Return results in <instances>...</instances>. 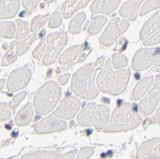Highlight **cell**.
I'll return each mask as SVG.
<instances>
[{"label": "cell", "mask_w": 160, "mask_h": 159, "mask_svg": "<svg viewBox=\"0 0 160 159\" xmlns=\"http://www.w3.org/2000/svg\"><path fill=\"white\" fill-rule=\"evenodd\" d=\"M104 60V57H102L94 64L85 65L74 74L72 89L75 94L86 99H94L98 94L95 86V75L97 71L102 68Z\"/></svg>", "instance_id": "6da1fadb"}, {"label": "cell", "mask_w": 160, "mask_h": 159, "mask_svg": "<svg viewBox=\"0 0 160 159\" xmlns=\"http://www.w3.org/2000/svg\"><path fill=\"white\" fill-rule=\"evenodd\" d=\"M130 75V71L129 70L113 71L112 68L110 59H109L104 68L98 76V87L104 93L118 95L125 91Z\"/></svg>", "instance_id": "7a4b0ae2"}, {"label": "cell", "mask_w": 160, "mask_h": 159, "mask_svg": "<svg viewBox=\"0 0 160 159\" xmlns=\"http://www.w3.org/2000/svg\"><path fill=\"white\" fill-rule=\"evenodd\" d=\"M142 118L128 102L118 105L112 114L110 123L104 129L106 132L132 130L138 126Z\"/></svg>", "instance_id": "3957f363"}, {"label": "cell", "mask_w": 160, "mask_h": 159, "mask_svg": "<svg viewBox=\"0 0 160 159\" xmlns=\"http://www.w3.org/2000/svg\"><path fill=\"white\" fill-rule=\"evenodd\" d=\"M61 95V89L58 83L51 81L47 82L38 92L34 99L37 113L46 114L57 104Z\"/></svg>", "instance_id": "277c9868"}, {"label": "cell", "mask_w": 160, "mask_h": 159, "mask_svg": "<svg viewBox=\"0 0 160 159\" xmlns=\"http://www.w3.org/2000/svg\"><path fill=\"white\" fill-rule=\"evenodd\" d=\"M109 118V109L106 106L90 103L83 109L78 116V124L82 126H94L100 131L104 127Z\"/></svg>", "instance_id": "5b68a950"}, {"label": "cell", "mask_w": 160, "mask_h": 159, "mask_svg": "<svg viewBox=\"0 0 160 159\" xmlns=\"http://www.w3.org/2000/svg\"><path fill=\"white\" fill-rule=\"evenodd\" d=\"M48 51L43 59V63L49 65L55 61L60 51L67 41L66 32H58L49 34L47 38Z\"/></svg>", "instance_id": "8992f818"}, {"label": "cell", "mask_w": 160, "mask_h": 159, "mask_svg": "<svg viewBox=\"0 0 160 159\" xmlns=\"http://www.w3.org/2000/svg\"><path fill=\"white\" fill-rule=\"evenodd\" d=\"M151 65L160 66V47L144 49L138 51L135 55L132 61L134 70L140 71Z\"/></svg>", "instance_id": "52a82bcc"}, {"label": "cell", "mask_w": 160, "mask_h": 159, "mask_svg": "<svg viewBox=\"0 0 160 159\" xmlns=\"http://www.w3.org/2000/svg\"><path fill=\"white\" fill-rule=\"evenodd\" d=\"M119 18H116L110 22L109 25L100 39L102 44L105 46H110L127 29L128 22L125 19L121 23H119Z\"/></svg>", "instance_id": "ba28073f"}, {"label": "cell", "mask_w": 160, "mask_h": 159, "mask_svg": "<svg viewBox=\"0 0 160 159\" xmlns=\"http://www.w3.org/2000/svg\"><path fill=\"white\" fill-rule=\"evenodd\" d=\"M160 75H158L152 89L139 104L140 111L144 116L152 113L160 102Z\"/></svg>", "instance_id": "9c48e42d"}, {"label": "cell", "mask_w": 160, "mask_h": 159, "mask_svg": "<svg viewBox=\"0 0 160 159\" xmlns=\"http://www.w3.org/2000/svg\"><path fill=\"white\" fill-rule=\"evenodd\" d=\"M31 77V71L27 67L19 68L12 72L8 79L7 89L10 92L25 87Z\"/></svg>", "instance_id": "30bf717a"}, {"label": "cell", "mask_w": 160, "mask_h": 159, "mask_svg": "<svg viewBox=\"0 0 160 159\" xmlns=\"http://www.w3.org/2000/svg\"><path fill=\"white\" fill-rule=\"evenodd\" d=\"M80 102L76 98L70 96H67L61 102L56 111L51 116L65 119L73 118L80 108Z\"/></svg>", "instance_id": "8fae6325"}, {"label": "cell", "mask_w": 160, "mask_h": 159, "mask_svg": "<svg viewBox=\"0 0 160 159\" xmlns=\"http://www.w3.org/2000/svg\"><path fill=\"white\" fill-rule=\"evenodd\" d=\"M160 145L159 137L143 142L137 152L136 159H160Z\"/></svg>", "instance_id": "7c38bea8"}, {"label": "cell", "mask_w": 160, "mask_h": 159, "mask_svg": "<svg viewBox=\"0 0 160 159\" xmlns=\"http://www.w3.org/2000/svg\"><path fill=\"white\" fill-rule=\"evenodd\" d=\"M89 49L87 43L76 46L66 51L59 58L61 64H72L74 62H81L87 58Z\"/></svg>", "instance_id": "4fadbf2b"}, {"label": "cell", "mask_w": 160, "mask_h": 159, "mask_svg": "<svg viewBox=\"0 0 160 159\" xmlns=\"http://www.w3.org/2000/svg\"><path fill=\"white\" fill-rule=\"evenodd\" d=\"M67 126L66 122L49 116L37 124L35 131L39 134L49 133L64 130Z\"/></svg>", "instance_id": "5bb4252c"}, {"label": "cell", "mask_w": 160, "mask_h": 159, "mask_svg": "<svg viewBox=\"0 0 160 159\" xmlns=\"http://www.w3.org/2000/svg\"><path fill=\"white\" fill-rule=\"evenodd\" d=\"M74 154L73 151L61 154L57 151L37 150L23 155L22 159H74Z\"/></svg>", "instance_id": "9a60e30c"}, {"label": "cell", "mask_w": 160, "mask_h": 159, "mask_svg": "<svg viewBox=\"0 0 160 159\" xmlns=\"http://www.w3.org/2000/svg\"><path fill=\"white\" fill-rule=\"evenodd\" d=\"M19 6V0H0V19L13 17Z\"/></svg>", "instance_id": "2e32d148"}, {"label": "cell", "mask_w": 160, "mask_h": 159, "mask_svg": "<svg viewBox=\"0 0 160 159\" xmlns=\"http://www.w3.org/2000/svg\"><path fill=\"white\" fill-rule=\"evenodd\" d=\"M121 0H94L91 6V11L95 13L110 14L118 6Z\"/></svg>", "instance_id": "e0dca14e"}, {"label": "cell", "mask_w": 160, "mask_h": 159, "mask_svg": "<svg viewBox=\"0 0 160 159\" xmlns=\"http://www.w3.org/2000/svg\"><path fill=\"white\" fill-rule=\"evenodd\" d=\"M143 0H131L126 3L121 8L120 14L131 20L134 19L138 15V8Z\"/></svg>", "instance_id": "ac0fdd59"}, {"label": "cell", "mask_w": 160, "mask_h": 159, "mask_svg": "<svg viewBox=\"0 0 160 159\" xmlns=\"http://www.w3.org/2000/svg\"><path fill=\"white\" fill-rule=\"evenodd\" d=\"M89 0H67L62 6V14L65 18L72 16L78 9L87 5Z\"/></svg>", "instance_id": "d6986e66"}, {"label": "cell", "mask_w": 160, "mask_h": 159, "mask_svg": "<svg viewBox=\"0 0 160 159\" xmlns=\"http://www.w3.org/2000/svg\"><path fill=\"white\" fill-rule=\"evenodd\" d=\"M160 28V12H157L145 23L143 29L141 31V39H144L149 36L157 29Z\"/></svg>", "instance_id": "ffe728a7"}, {"label": "cell", "mask_w": 160, "mask_h": 159, "mask_svg": "<svg viewBox=\"0 0 160 159\" xmlns=\"http://www.w3.org/2000/svg\"><path fill=\"white\" fill-rule=\"evenodd\" d=\"M153 81V76H149L140 81L134 88L131 96L132 100H138L149 89Z\"/></svg>", "instance_id": "44dd1931"}, {"label": "cell", "mask_w": 160, "mask_h": 159, "mask_svg": "<svg viewBox=\"0 0 160 159\" xmlns=\"http://www.w3.org/2000/svg\"><path fill=\"white\" fill-rule=\"evenodd\" d=\"M33 116V109L31 103L27 104L16 116V123L19 126H25L31 122Z\"/></svg>", "instance_id": "7402d4cb"}, {"label": "cell", "mask_w": 160, "mask_h": 159, "mask_svg": "<svg viewBox=\"0 0 160 159\" xmlns=\"http://www.w3.org/2000/svg\"><path fill=\"white\" fill-rule=\"evenodd\" d=\"M16 26L12 22L0 23V37L12 38L15 36Z\"/></svg>", "instance_id": "603a6c76"}, {"label": "cell", "mask_w": 160, "mask_h": 159, "mask_svg": "<svg viewBox=\"0 0 160 159\" xmlns=\"http://www.w3.org/2000/svg\"><path fill=\"white\" fill-rule=\"evenodd\" d=\"M37 36L36 32H34L32 35L28 36L21 42H17L16 46V52L18 56L22 55L28 49L31 45L34 42Z\"/></svg>", "instance_id": "cb8c5ba5"}, {"label": "cell", "mask_w": 160, "mask_h": 159, "mask_svg": "<svg viewBox=\"0 0 160 159\" xmlns=\"http://www.w3.org/2000/svg\"><path fill=\"white\" fill-rule=\"evenodd\" d=\"M16 41L12 42L10 44V46L8 47V51L4 55L2 60V65L7 66L13 63L16 60L18 55L16 52V46L17 44Z\"/></svg>", "instance_id": "d4e9b609"}, {"label": "cell", "mask_w": 160, "mask_h": 159, "mask_svg": "<svg viewBox=\"0 0 160 159\" xmlns=\"http://www.w3.org/2000/svg\"><path fill=\"white\" fill-rule=\"evenodd\" d=\"M85 20V15L83 13H80L76 15L70 25V32L72 34L80 32L81 26Z\"/></svg>", "instance_id": "484cf974"}, {"label": "cell", "mask_w": 160, "mask_h": 159, "mask_svg": "<svg viewBox=\"0 0 160 159\" xmlns=\"http://www.w3.org/2000/svg\"><path fill=\"white\" fill-rule=\"evenodd\" d=\"M107 21V18L104 16H97L92 17V22L88 30L89 32L92 34H95L102 29V27Z\"/></svg>", "instance_id": "4316f807"}, {"label": "cell", "mask_w": 160, "mask_h": 159, "mask_svg": "<svg viewBox=\"0 0 160 159\" xmlns=\"http://www.w3.org/2000/svg\"><path fill=\"white\" fill-rule=\"evenodd\" d=\"M16 23L18 26L16 38L17 40H21L28 34L29 31V23L23 22L21 20H16Z\"/></svg>", "instance_id": "83f0119b"}, {"label": "cell", "mask_w": 160, "mask_h": 159, "mask_svg": "<svg viewBox=\"0 0 160 159\" xmlns=\"http://www.w3.org/2000/svg\"><path fill=\"white\" fill-rule=\"evenodd\" d=\"M49 15H40L37 16L32 21L31 23V31L33 32H36L38 30L46 23Z\"/></svg>", "instance_id": "f1b7e54d"}, {"label": "cell", "mask_w": 160, "mask_h": 159, "mask_svg": "<svg viewBox=\"0 0 160 159\" xmlns=\"http://www.w3.org/2000/svg\"><path fill=\"white\" fill-rule=\"evenodd\" d=\"M160 7V0H147L142 7L140 15H145L155 8Z\"/></svg>", "instance_id": "f546056e"}, {"label": "cell", "mask_w": 160, "mask_h": 159, "mask_svg": "<svg viewBox=\"0 0 160 159\" xmlns=\"http://www.w3.org/2000/svg\"><path fill=\"white\" fill-rule=\"evenodd\" d=\"M113 63L115 68H119L127 66L128 64V60L123 55L116 53L113 56Z\"/></svg>", "instance_id": "4dcf8cb0"}, {"label": "cell", "mask_w": 160, "mask_h": 159, "mask_svg": "<svg viewBox=\"0 0 160 159\" xmlns=\"http://www.w3.org/2000/svg\"><path fill=\"white\" fill-rule=\"evenodd\" d=\"M23 6L25 9V13L28 15L31 14L32 11L36 8L40 0H22Z\"/></svg>", "instance_id": "1f68e13d"}, {"label": "cell", "mask_w": 160, "mask_h": 159, "mask_svg": "<svg viewBox=\"0 0 160 159\" xmlns=\"http://www.w3.org/2000/svg\"><path fill=\"white\" fill-rule=\"evenodd\" d=\"M11 116L10 107L6 103H0V122L7 120Z\"/></svg>", "instance_id": "d6a6232c"}, {"label": "cell", "mask_w": 160, "mask_h": 159, "mask_svg": "<svg viewBox=\"0 0 160 159\" xmlns=\"http://www.w3.org/2000/svg\"><path fill=\"white\" fill-rule=\"evenodd\" d=\"M25 95H26V92H23L22 93L15 96L14 98L13 99V100L10 102V103L8 104L10 108H12V109H15L18 106V105L19 104V103L25 98Z\"/></svg>", "instance_id": "836d02e7"}, {"label": "cell", "mask_w": 160, "mask_h": 159, "mask_svg": "<svg viewBox=\"0 0 160 159\" xmlns=\"http://www.w3.org/2000/svg\"><path fill=\"white\" fill-rule=\"evenodd\" d=\"M45 47H46L45 41L44 40H42L40 43L39 44L38 46L37 47L35 51H34V53H33L34 57L37 59H40L42 58L44 53Z\"/></svg>", "instance_id": "e575fe53"}, {"label": "cell", "mask_w": 160, "mask_h": 159, "mask_svg": "<svg viewBox=\"0 0 160 159\" xmlns=\"http://www.w3.org/2000/svg\"><path fill=\"white\" fill-rule=\"evenodd\" d=\"M94 151L90 147H84L81 148L78 159H87L92 156Z\"/></svg>", "instance_id": "d590c367"}, {"label": "cell", "mask_w": 160, "mask_h": 159, "mask_svg": "<svg viewBox=\"0 0 160 159\" xmlns=\"http://www.w3.org/2000/svg\"><path fill=\"white\" fill-rule=\"evenodd\" d=\"M62 19L61 15L58 12H55L51 17V20L49 22V26L51 28L57 27L59 25H60Z\"/></svg>", "instance_id": "8d00e7d4"}, {"label": "cell", "mask_w": 160, "mask_h": 159, "mask_svg": "<svg viewBox=\"0 0 160 159\" xmlns=\"http://www.w3.org/2000/svg\"><path fill=\"white\" fill-rule=\"evenodd\" d=\"M160 31H158L155 35L149 38L146 41H144V45L146 46H151L155 44H158L160 43Z\"/></svg>", "instance_id": "74e56055"}, {"label": "cell", "mask_w": 160, "mask_h": 159, "mask_svg": "<svg viewBox=\"0 0 160 159\" xmlns=\"http://www.w3.org/2000/svg\"><path fill=\"white\" fill-rule=\"evenodd\" d=\"M69 77H70V74H66L65 75L61 76V77L59 78V80H60V81H61V84H66V83L67 82V81H68V79Z\"/></svg>", "instance_id": "f35d334b"}, {"label": "cell", "mask_w": 160, "mask_h": 159, "mask_svg": "<svg viewBox=\"0 0 160 159\" xmlns=\"http://www.w3.org/2000/svg\"><path fill=\"white\" fill-rule=\"evenodd\" d=\"M4 83H5V80L2 79L0 80V90H1L2 87H4Z\"/></svg>", "instance_id": "ab89813d"}, {"label": "cell", "mask_w": 160, "mask_h": 159, "mask_svg": "<svg viewBox=\"0 0 160 159\" xmlns=\"http://www.w3.org/2000/svg\"><path fill=\"white\" fill-rule=\"evenodd\" d=\"M109 152H107L106 155L104 156L103 157H102H102L99 159H109Z\"/></svg>", "instance_id": "60d3db41"}, {"label": "cell", "mask_w": 160, "mask_h": 159, "mask_svg": "<svg viewBox=\"0 0 160 159\" xmlns=\"http://www.w3.org/2000/svg\"><path fill=\"white\" fill-rule=\"evenodd\" d=\"M53 1H54V0H44V1H45L46 2H47V3H49V2H52Z\"/></svg>", "instance_id": "b9f144b4"}]
</instances>
